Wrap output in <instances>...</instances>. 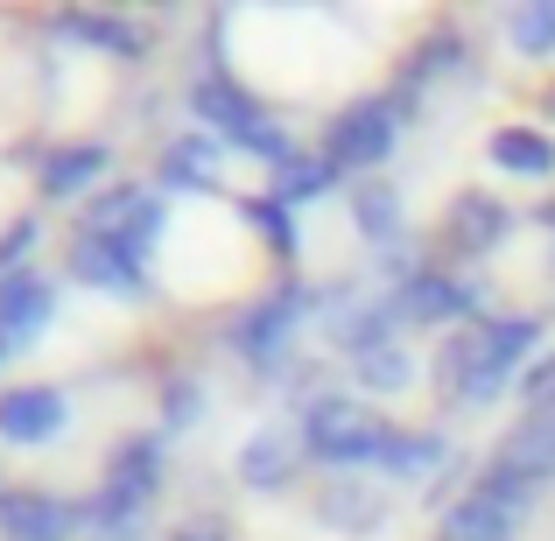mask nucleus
<instances>
[{"label": "nucleus", "instance_id": "obj_1", "mask_svg": "<svg viewBox=\"0 0 555 541\" xmlns=\"http://www.w3.org/2000/svg\"><path fill=\"white\" fill-rule=\"evenodd\" d=\"M534 338H542L534 317H478V324L450 331V338L436 345V387H443V401H457V408L500 401V387L520 373V359L534 352Z\"/></svg>", "mask_w": 555, "mask_h": 541}, {"label": "nucleus", "instance_id": "obj_2", "mask_svg": "<svg viewBox=\"0 0 555 541\" xmlns=\"http://www.w3.org/2000/svg\"><path fill=\"white\" fill-rule=\"evenodd\" d=\"M183 106H190V127H204V134H218L225 149H246L254 163H274L282 169L288 155H296V141H288V127L274 120L268 106H260L254 92H246L240 78H232L225 64H197L183 85Z\"/></svg>", "mask_w": 555, "mask_h": 541}, {"label": "nucleus", "instance_id": "obj_3", "mask_svg": "<svg viewBox=\"0 0 555 541\" xmlns=\"http://www.w3.org/2000/svg\"><path fill=\"white\" fill-rule=\"evenodd\" d=\"M296 429H302V450H310V464H324L331 478L338 472H366V464L387 458L393 443V422L379 415L373 401H359V394H310V401L296 408Z\"/></svg>", "mask_w": 555, "mask_h": 541}, {"label": "nucleus", "instance_id": "obj_4", "mask_svg": "<svg viewBox=\"0 0 555 541\" xmlns=\"http://www.w3.org/2000/svg\"><path fill=\"white\" fill-rule=\"evenodd\" d=\"M163 232H169V211H155L141 232H92L78 226L70 232V274L85 288L113 302H149L155 296V254H163Z\"/></svg>", "mask_w": 555, "mask_h": 541}, {"label": "nucleus", "instance_id": "obj_5", "mask_svg": "<svg viewBox=\"0 0 555 541\" xmlns=\"http://www.w3.org/2000/svg\"><path fill=\"white\" fill-rule=\"evenodd\" d=\"M310 310H324V296H310L302 282H274L268 296H254L240 317H232L225 345L254 365L260 379H282V373H296V331H302Z\"/></svg>", "mask_w": 555, "mask_h": 541}, {"label": "nucleus", "instance_id": "obj_6", "mask_svg": "<svg viewBox=\"0 0 555 541\" xmlns=\"http://www.w3.org/2000/svg\"><path fill=\"white\" fill-rule=\"evenodd\" d=\"M534 500H542L534 486H520V478H506V472L486 464L478 486L443 514V534H436V541H514L520 520L534 514Z\"/></svg>", "mask_w": 555, "mask_h": 541}, {"label": "nucleus", "instance_id": "obj_7", "mask_svg": "<svg viewBox=\"0 0 555 541\" xmlns=\"http://www.w3.org/2000/svg\"><path fill=\"white\" fill-rule=\"evenodd\" d=\"M401 127H408V113H401V99H393V92L359 99V106H345L338 120L324 127V155L338 163V177H359V169H379L393 155Z\"/></svg>", "mask_w": 555, "mask_h": 541}, {"label": "nucleus", "instance_id": "obj_8", "mask_svg": "<svg viewBox=\"0 0 555 541\" xmlns=\"http://www.w3.org/2000/svg\"><path fill=\"white\" fill-rule=\"evenodd\" d=\"M106 169H113V149L106 141H56L50 155H42V169H36V190H42V204H92L99 190H106Z\"/></svg>", "mask_w": 555, "mask_h": 541}, {"label": "nucleus", "instance_id": "obj_9", "mask_svg": "<svg viewBox=\"0 0 555 541\" xmlns=\"http://www.w3.org/2000/svg\"><path fill=\"white\" fill-rule=\"evenodd\" d=\"M70 534H85V500H64L42 486L0 492V541H70Z\"/></svg>", "mask_w": 555, "mask_h": 541}, {"label": "nucleus", "instance_id": "obj_10", "mask_svg": "<svg viewBox=\"0 0 555 541\" xmlns=\"http://www.w3.org/2000/svg\"><path fill=\"white\" fill-rule=\"evenodd\" d=\"M50 317H56V288H50V274H36V268L0 274V365L22 359L28 345L42 338V324H50Z\"/></svg>", "mask_w": 555, "mask_h": 541}, {"label": "nucleus", "instance_id": "obj_11", "mask_svg": "<svg viewBox=\"0 0 555 541\" xmlns=\"http://www.w3.org/2000/svg\"><path fill=\"white\" fill-rule=\"evenodd\" d=\"M492 472L520 478V486H555V394L548 401H534L528 415L514 422V429L500 436V450H492Z\"/></svg>", "mask_w": 555, "mask_h": 541}, {"label": "nucleus", "instance_id": "obj_12", "mask_svg": "<svg viewBox=\"0 0 555 541\" xmlns=\"http://www.w3.org/2000/svg\"><path fill=\"white\" fill-rule=\"evenodd\" d=\"M302 464H310V450H302V429L296 422H268V429H254L240 443V486L246 492H288L302 478Z\"/></svg>", "mask_w": 555, "mask_h": 541}, {"label": "nucleus", "instance_id": "obj_13", "mask_svg": "<svg viewBox=\"0 0 555 541\" xmlns=\"http://www.w3.org/2000/svg\"><path fill=\"white\" fill-rule=\"evenodd\" d=\"M64 422H70L64 387H50V379H22V387H0V443L36 450V443H50V436H64Z\"/></svg>", "mask_w": 555, "mask_h": 541}, {"label": "nucleus", "instance_id": "obj_14", "mask_svg": "<svg viewBox=\"0 0 555 541\" xmlns=\"http://www.w3.org/2000/svg\"><path fill=\"white\" fill-rule=\"evenodd\" d=\"M387 296H393V310H401V324H457V317L486 310V288L478 282H457V274H436V268L408 274Z\"/></svg>", "mask_w": 555, "mask_h": 541}, {"label": "nucleus", "instance_id": "obj_15", "mask_svg": "<svg viewBox=\"0 0 555 541\" xmlns=\"http://www.w3.org/2000/svg\"><path fill=\"white\" fill-rule=\"evenodd\" d=\"M218 169H225V141L204 134V127H183V134L163 141L155 155V190H177V197H211Z\"/></svg>", "mask_w": 555, "mask_h": 541}, {"label": "nucleus", "instance_id": "obj_16", "mask_svg": "<svg viewBox=\"0 0 555 541\" xmlns=\"http://www.w3.org/2000/svg\"><path fill=\"white\" fill-rule=\"evenodd\" d=\"M56 36L64 42H78V50H106V56H120V64H141L149 56V22H134V14H99V8H78V14H56Z\"/></svg>", "mask_w": 555, "mask_h": 541}, {"label": "nucleus", "instance_id": "obj_17", "mask_svg": "<svg viewBox=\"0 0 555 541\" xmlns=\"http://www.w3.org/2000/svg\"><path fill=\"white\" fill-rule=\"evenodd\" d=\"M317 520L338 528V534H373L379 520H387V492L366 486L359 472H338V478L317 486Z\"/></svg>", "mask_w": 555, "mask_h": 541}, {"label": "nucleus", "instance_id": "obj_18", "mask_svg": "<svg viewBox=\"0 0 555 541\" xmlns=\"http://www.w3.org/2000/svg\"><path fill=\"white\" fill-rule=\"evenodd\" d=\"M443 232H450L457 254H492V246L514 232V211H506L500 197H486V190H464V197L450 204V226Z\"/></svg>", "mask_w": 555, "mask_h": 541}, {"label": "nucleus", "instance_id": "obj_19", "mask_svg": "<svg viewBox=\"0 0 555 541\" xmlns=\"http://www.w3.org/2000/svg\"><path fill=\"white\" fill-rule=\"evenodd\" d=\"M352 226H359V240H366V246L393 254V246H401V232H408V218H401V190L379 183V177H359V183H352Z\"/></svg>", "mask_w": 555, "mask_h": 541}, {"label": "nucleus", "instance_id": "obj_20", "mask_svg": "<svg viewBox=\"0 0 555 541\" xmlns=\"http://www.w3.org/2000/svg\"><path fill=\"white\" fill-rule=\"evenodd\" d=\"M492 169H506V177H528V183H548L555 177V141L534 134V127H500V134L486 141Z\"/></svg>", "mask_w": 555, "mask_h": 541}, {"label": "nucleus", "instance_id": "obj_21", "mask_svg": "<svg viewBox=\"0 0 555 541\" xmlns=\"http://www.w3.org/2000/svg\"><path fill=\"white\" fill-rule=\"evenodd\" d=\"M443 464H450V443H443L436 429H393L379 472H387V478H436Z\"/></svg>", "mask_w": 555, "mask_h": 541}, {"label": "nucleus", "instance_id": "obj_22", "mask_svg": "<svg viewBox=\"0 0 555 541\" xmlns=\"http://www.w3.org/2000/svg\"><path fill=\"white\" fill-rule=\"evenodd\" d=\"M331 183H338V163H331V155L317 149V155H288V163L274 169V190H268V197L296 211V204H317Z\"/></svg>", "mask_w": 555, "mask_h": 541}, {"label": "nucleus", "instance_id": "obj_23", "mask_svg": "<svg viewBox=\"0 0 555 541\" xmlns=\"http://www.w3.org/2000/svg\"><path fill=\"white\" fill-rule=\"evenodd\" d=\"M352 365V379L366 394H401L408 379H415V359H408V345L393 338V345H373V352H359V359H345Z\"/></svg>", "mask_w": 555, "mask_h": 541}, {"label": "nucleus", "instance_id": "obj_24", "mask_svg": "<svg viewBox=\"0 0 555 541\" xmlns=\"http://www.w3.org/2000/svg\"><path fill=\"white\" fill-rule=\"evenodd\" d=\"M506 42L520 56H555V8L534 0V8H506Z\"/></svg>", "mask_w": 555, "mask_h": 541}, {"label": "nucleus", "instance_id": "obj_25", "mask_svg": "<svg viewBox=\"0 0 555 541\" xmlns=\"http://www.w3.org/2000/svg\"><path fill=\"white\" fill-rule=\"evenodd\" d=\"M240 218H246V226H260V240H268L282 260H296V218H288V204H274V197H246V204H240Z\"/></svg>", "mask_w": 555, "mask_h": 541}, {"label": "nucleus", "instance_id": "obj_26", "mask_svg": "<svg viewBox=\"0 0 555 541\" xmlns=\"http://www.w3.org/2000/svg\"><path fill=\"white\" fill-rule=\"evenodd\" d=\"M197 415H204V379L197 373H169L163 379V422L183 429V422H197Z\"/></svg>", "mask_w": 555, "mask_h": 541}, {"label": "nucleus", "instance_id": "obj_27", "mask_svg": "<svg viewBox=\"0 0 555 541\" xmlns=\"http://www.w3.org/2000/svg\"><path fill=\"white\" fill-rule=\"evenodd\" d=\"M542 218H548V226H555V204H548V211H542Z\"/></svg>", "mask_w": 555, "mask_h": 541}, {"label": "nucleus", "instance_id": "obj_28", "mask_svg": "<svg viewBox=\"0 0 555 541\" xmlns=\"http://www.w3.org/2000/svg\"><path fill=\"white\" fill-rule=\"evenodd\" d=\"M548 268H555V246H548Z\"/></svg>", "mask_w": 555, "mask_h": 541}]
</instances>
